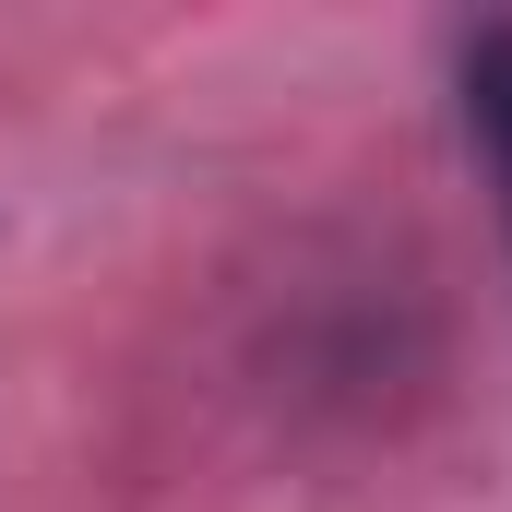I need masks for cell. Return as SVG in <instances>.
Here are the masks:
<instances>
[{
	"label": "cell",
	"mask_w": 512,
	"mask_h": 512,
	"mask_svg": "<svg viewBox=\"0 0 512 512\" xmlns=\"http://www.w3.org/2000/svg\"><path fill=\"white\" fill-rule=\"evenodd\" d=\"M465 131L489 143V179H501V215H512V24L465 36Z\"/></svg>",
	"instance_id": "1"
}]
</instances>
